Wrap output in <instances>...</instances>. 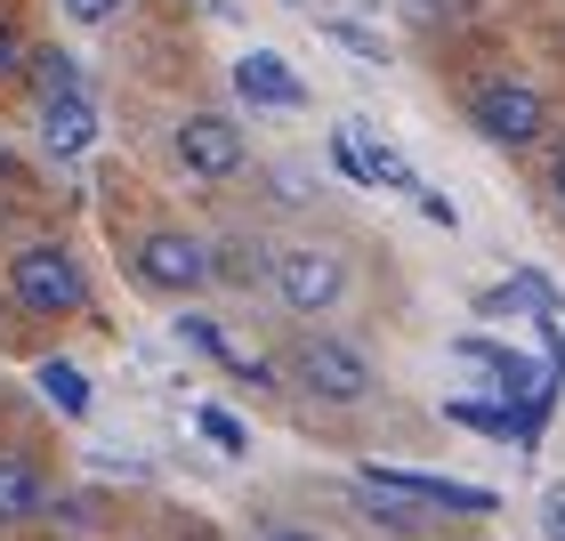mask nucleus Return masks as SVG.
I'll return each mask as SVG.
<instances>
[{"label":"nucleus","mask_w":565,"mask_h":541,"mask_svg":"<svg viewBox=\"0 0 565 541\" xmlns=\"http://www.w3.org/2000/svg\"><path fill=\"white\" fill-rule=\"evenodd\" d=\"M235 89L250 97V106H275V114H299L307 106V82L275 57V49H243V57H235Z\"/></svg>","instance_id":"8"},{"label":"nucleus","mask_w":565,"mask_h":541,"mask_svg":"<svg viewBox=\"0 0 565 541\" xmlns=\"http://www.w3.org/2000/svg\"><path fill=\"white\" fill-rule=\"evenodd\" d=\"M460 0H413V17H452Z\"/></svg>","instance_id":"23"},{"label":"nucleus","mask_w":565,"mask_h":541,"mask_svg":"<svg viewBox=\"0 0 565 541\" xmlns=\"http://www.w3.org/2000/svg\"><path fill=\"white\" fill-rule=\"evenodd\" d=\"M542 541H565V485L542 494Z\"/></svg>","instance_id":"19"},{"label":"nucleus","mask_w":565,"mask_h":541,"mask_svg":"<svg viewBox=\"0 0 565 541\" xmlns=\"http://www.w3.org/2000/svg\"><path fill=\"white\" fill-rule=\"evenodd\" d=\"M331 162H340L355 187H396V194H420V170L404 162V153L388 146V138H372L364 121H340L331 130Z\"/></svg>","instance_id":"2"},{"label":"nucleus","mask_w":565,"mask_h":541,"mask_svg":"<svg viewBox=\"0 0 565 541\" xmlns=\"http://www.w3.org/2000/svg\"><path fill=\"white\" fill-rule=\"evenodd\" d=\"M550 187H557V202H565V153H557V162H550Z\"/></svg>","instance_id":"24"},{"label":"nucleus","mask_w":565,"mask_h":541,"mask_svg":"<svg viewBox=\"0 0 565 541\" xmlns=\"http://www.w3.org/2000/svg\"><path fill=\"white\" fill-rule=\"evenodd\" d=\"M9 291H17V307H33V316H73V307H82V267H73L57 243H33V251L9 259Z\"/></svg>","instance_id":"1"},{"label":"nucleus","mask_w":565,"mask_h":541,"mask_svg":"<svg viewBox=\"0 0 565 541\" xmlns=\"http://www.w3.org/2000/svg\"><path fill=\"white\" fill-rule=\"evenodd\" d=\"M178 340H186L194 356H211V364L218 372H235V380H250V389H267V364H259V356H250V348H235V340H226V331L211 323V316H178Z\"/></svg>","instance_id":"10"},{"label":"nucleus","mask_w":565,"mask_h":541,"mask_svg":"<svg viewBox=\"0 0 565 541\" xmlns=\"http://www.w3.org/2000/svg\"><path fill=\"white\" fill-rule=\"evenodd\" d=\"M469 114H477V130L493 146H533L542 138V97H533L525 82H484Z\"/></svg>","instance_id":"6"},{"label":"nucleus","mask_w":565,"mask_h":541,"mask_svg":"<svg viewBox=\"0 0 565 541\" xmlns=\"http://www.w3.org/2000/svg\"><path fill=\"white\" fill-rule=\"evenodd\" d=\"M445 421H469L477 436H525V428H533V412L493 404V396H452V404H445Z\"/></svg>","instance_id":"12"},{"label":"nucleus","mask_w":565,"mask_h":541,"mask_svg":"<svg viewBox=\"0 0 565 541\" xmlns=\"http://www.w3.org/2000/svg\"><path fill=\"white\" fill-rule=\"evenodd\" d=\"M364 477H380L388 485V494H404V501H445V509H469V518H484V509H493V494H484V485H452V477H420V469H364Z\"/></svg>","instance_id":"9"},{"label":"nucleus","mask_w":565,"mask_h":541,"mask_svg":"<svg viewBox=\"0 0 565 541\" xmlns=\"http://www.w3.org/2000/svg\"><path fill=\"white\" fill-rule=\"evenodd\" d=\"M331 41H340L348 57H364V65H388V41H380L364 17H331Z\"/></svg>","instance_id":"18"},{"label":"nucleus","mask_w":565,"mask_h":541,"mask_svg":"<svg viewBox=\"0 0 565 541\" xmlns=\"http://www.w3.org/2000/svg\"><path fill=\"white\" fill-rule=\"evenodd\" d=\"M138 275L153 291H202V275H211V251H202L186 226H153L138 243Z\"/></svg>","instance_id":"5"},{"label":"nucleus","mask_w":565,"mask_h":541,"mask_svg":"<svg viewBox=\"0 0 565 541\" xmlns=\"http://www.w3.org/2000/svg\"><path fill=\"white\" fill-rule=\"evenodd\" d=\"M17 57H24V49H17V33H9V24H0V73H17Z\"/></svg>","instance_id":"22"},{"label":"nucleus","mask_w":565,"mask_h":541,"mask_svg":"<svg viewBox=\"0 0 565 541\" xmlns=\"http://www.w3.org/2000/svg\"><path fill=\"white\" fill-rule=\"evenodd\" d=\"M33 89H41V106H49V97H82V73H73L65 49H41V57H33Z\"/></svg>","instance_id":"15"},{"label":"nucleus","mask_w":565,"mask_h":541,"mask_svg":"<svg viewBox=\"0 0 565 541\" xmlns=\"http://www.w3.org/2000/svg\"><path fill=\"white\" fill-rule=\"evenodd\" d=\"M291 9H307V0H291Z\"/></svg>","instance_id":"26"},{"label":"nucleus","mask_w":565,"mask_h":541,"mask_svg":"<svg viewBox=\"0 0 565 541\" xmlns=\"http://www.w3.org/2000/svg\"><path fill=\"white\" fill-rule=\"evenodd\" d=\"M41 501H49L41 469H24V460H0V526H9V518H33Z\"/></svg>","instance_id":"13"},{"label":"nucleus","mask_w":565,"mask_h":541,"mask_svg":"<svg viewBox=\"0 0 565 541\" xmlns=\"http://www.w3.org/2000/svg\"><path fill=\"white\" fill-rule=\"evenodd\" d=\"M275 291H282V307H299V316H323V307L348 299V267L331 259V251H282Z\"/></svg>","instance_id":"3"},{"label":"nucleus","mask_w":565,"mask_h":541,"mask_svg":"<svg viewBox=\"0 0 565 541\" xmlns=\"http://www.w3.org/2000/svg\"><path fill=\"white\" fill-rule=\"evenodd\" d=\"M355 509H364V518H380V526H413V518H420V501L388 494L380 477H355Z\"/></svg>","instance_id":"14"},{"label":"nucleus","mask_w":565,"mask_h":541,"mask_svg":"<svg viewBox=\"0 0 565 541\" xmlns=\"http://www.w3.org/2000/svg\"><path fill=\"white\" fill-rule=\"evenodd\" d=\"M267 541H316V533H299V526H282V533H267Z\"/></svg>","instance_id":"25"},{"label":"nucleus","mask_w":565,"mask_h":541,"mask_svg":"<svg viewBox=\"0 0 565 541\" xmlns=\"http://www.w3.org/2000/svg\"><path fill=\"white\" fill-rule=\"evenodd\" d=\"M89 138H97V114H89V97H49V106H41V146L57 153V162H65V153H82Z\"/></svg>","instance_id":"11"},{"label":"nucleus","mask_w":565,"mask_h":541,"mask_svg":"<svg viewBox=\"0 0 565 541\" xmlns=\"http://www.w3.org/2000/svg\"><path fill=\"white\" fill-rule=\"evenodd\" d=\"M299 380H307V396H323V404L372 396V364H364V348H348V340H307L299 348Z\"/></svg>","instance_id":"4"},{"label":"nucleus","mask_w":565,"mask_h":541,"mask_svg":"<svg viewBox=\"0 0 565 541\" xmlns=\"http://www.w3.org/2000/svg\"><path fill=\"white\" fill-rule=\"evenodd\" d=\"M41 396H49V404H65L73 421H82V412H89V380L73 372V364H41Z\"/></svg>","instance_id":"17"},{"label":"nucleus","mask_w":565,"mask_h":541,"mask_svg":"<svg viewBox=\"0 0 565 541\" xmlns=\"http://www.w3.org/2000/svg\"><path fill=\"white\" fill-rule=\"evenodd\" d=\"M194 428L211 436L218 453H235V460L250 453V428H243V421H235V412H226V404H202V412H194Z\"/></svg>","instance_id":"16"},{"label":"nucleus","mask_w":565,"mask_h":541,"mask_svg":"<svg viewBox=\"0 0 565 541\" xmlns=\"http://www.w3.org/2000/svg\"><path fill=\"white\" fill-rule=\"evenodd\" d=\"M65 17L73 24H106V17H121V0H65Z\"/></svg>","instance_id":"20"},{"label":"nucleus","mask_w":565,"mask_h":541,"mask_svg":"<svg viewBox=\"0 0 565 541\" xmlns=\"http://www.w3.org/2000/svg\"><path fill=\"white\" fill-rule=\"evenodd\" d=\"M178 162L218 187V178L243 170V130H235L226 114H186V121H178Z\"/></svg>","instance_id":"7"},{"label":"nucleus","mask_w":565,"mask_h":541,"mask_svg":"<svg viewBox=\"0 0 565 541\" xmlns=\"http://www.w3.org/2000/svg\"><path fill=\"white\" fill-rule=\"evenodd\" d=\"M420 211H428V226H445V235L460 226V211H452V194H420Z\"/></svg>","instance_id":"21"}]
</instances>
